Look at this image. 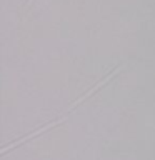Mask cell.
<instances>
[{
    "label": "cell",
    "instance_id": "cell-1",
    "mask_svg": "<svg viewBox=\"0 0 155 160\" xmlns=\"http://www.w3.org/2000/svg\"><path fill=\"white\" fill-rule=\"evenodd\" d=\"M30 2H32V0H28V2H27V3H30Z\"/></svg>",
    "mask_w": 155,
    "mask_h": 160
}]
</instances>
